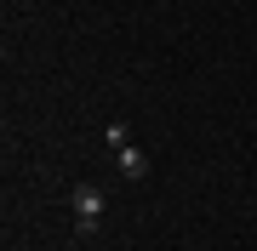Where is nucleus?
<instances>
[{"mask_svg": "<svg viewBox=\"0 0 257 251\" xmlns=\"http://www.w3.org/2000/svg\"><path fill=\"white\" fill-rule=\"evenodd\" d=\"M103 205H109V200H103L97 183H74V188H69V211H74V228H80V234H97Z\"/></svg>", "mask_w": 257, "mask_h": 251, "instance_id": "nucleus-1", "label": "nucleus"}, {"mask_svg": "<svg viewBox=\"0 0 257 251\" xmlns=\"http://www.w3.org/2000/svg\"><path fill=\"white\" fill-rule=\"evenodd\" d=\"M103 137L120 149V143H132V126H126V120H109V126H103Z\"/></svg>", "mask_w": 257, "mask_h": 251, "instance_id": "nucleus-3", "label": "nucleus"}, {"mask_svg": "<svg viewBox=\"0 0 257 251\" xmlns=\"http://www.w3.org/2000/svg\"><path fill=\"white\" fill-rule=\"evenodd\" d=\"M114 154H120V177H132V183H138V177L149 171V154L138 149V143H120Z\"/></svg>", "mask_w": 257, "mask_h": 251, "instance_id": "nucleus-2", "label": "nucleus"}]
</instances>
